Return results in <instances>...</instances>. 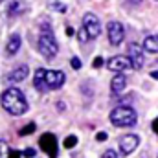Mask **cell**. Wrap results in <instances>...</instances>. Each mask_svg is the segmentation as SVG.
Returning <instances> with one entry per match:
<instances>
[{"label": "cell", "instance_id": "603a6c76", "mask_svg": "<svg viewBox=\"0 0 158 158\" xmlns=\"http://www.w3.org/2000/svg\"><path fill=\"white\" fill-rule=\"evenodd\" d=\"M24 153H19V151H11V158H22Z\"/></svg>", "mask_w": 158, "mask_h": 158}, {"label": "cell", "instance_id": "d6986e66", "mask_svg": "<svg viewBox=\"0 0 158 158\" xmlns=\"http://www.w3.org/2000/svg\"><path fill=\"white\" fill-rule=\"evenodd\" d=\"M101 158H118V155H116V151L109 149V151H105V153H103V156H101Z\"/></svg>", "mask_w": 158, "mask_h": 158}, {"label": "cell", "instance_id": "277c9868", "mask_svg": "<svg viewBox=\"0 0 158 158\" xmlns=\"http://www.w3.org/2000/svg\"><path fill=\"white\" fill-rule=\"evenodd\" d=\"M83 30H85V33H86L88 39H96L101 33V22H99V19L94 13H86L83 17Z\"/></svg>", "mask_w": 158, "mask_h": 158}, {"label": "cell", "instance_id": "4fadbf2b", "mask_svg": "<svg viewBox=\"0 0 158 158\" xmlns=\"http://www.w3.org/2000/svg\"><path fill=\"white\" fill-rule=\"evenodd\" d=\"M44 76H46V70H44V68L35 70L33 85H35V88H37V90H40V92H46V90H48V88H46V83H44Z\"/></svg>", "mask_w": 158, "mask_h": 158}, {"label": "cell", "instance_id": "83f0119b", "mask_svg": "<svg viewBox=\"0 0 158 158\" xmlns=\"http://www.w3.org/2000/svg\"><path fill=\"white\" fill-rule=\"evenodd\" d=\"M0 2H2V0H0Z\"/></svg>", "mask_w": 158, "mask_h": 158}, {"label": "cell", "instance_id": "44dd1931", "mask_svg": "<svg viewBox=\"0 0 158 158\" xmlns=\"http://www.w3.org/2000/svg\"><path fill=\"white\" fill-rule=\"evenodd\" d=\"M24 156H30V158H37V156H35V151H33V149H26V151H24Z\"/></svg>", "mask_w": 158, "mask_h": 158}, {"label": "cell", "instance_id": "30bf717a", "mask_svg": "<svg viewBox=\"0 0 158 158\" xmlns=\"http://www.w3.org/2000/svg\"><path fill=\"white\" fill-rule=\"evenodd\" d=\"M107 64H109V68L114 70V72H123V70H127V68H132L131 59H129V57H123V55H116V57H112Z\"/></svg>", "mask_w": 158, "mask_h": 158}, {"label": "cell", "instance_id": "6da1fadb", "mask_svg": "<svg viewBox=\"0 0 158 158\" xmlns=\"http://www.w3.org/2000/svg\"><path fill=\"white\" fill-rule=\"evenodd\" d=\"M2 107L7 114L11 116H20L28 110V101L24 98V94L17 88V86H11L7 90L2 92Z\"/></svg>", "mask_w": 158, "mask_h": 158}, {"label": "cell", "instance_id": "5bb4252c", "mask_svg": "<svg viewBox=\"0 0 158 158\" xmlns=\"http://www.w3.org/2000/svg\"><path fill=\"white\" fill-rule=\"evenodd\" d=\"M143 50H147L149 53H158V35H149L143 40Z\"/></svg>", "mask_w": 158, "mask_h": 158}, {"label": "cell", "instance_id": "7a4b0ae2", "mask_svg": "<svg viewBox=\"0 0 158 158\" xmlns=\"http://www.w3.org/2000/svg\"><path fill=\"white\" fill-rule=\"evenodd\" d=\"M110 121H112V125H116V127H132V125L138 121V114H136L134 109L125 107V105H119L116 109H112V112H110Z\"/></svg>", "mask_w": 158, "mask_h": 158}, {"label": "cell", "instance_id": "d4e9b609", "mask_svg": "<svg viewBox=\"0 0 158 158\" xmlns=\"http://www.w3.org/2000/svg\"><path fill=\"white\" fill-rule=\"evenodd\" d=\"M153 131H155V132L158 134V118H156V119H153Z\"/></svg>", "mask_w": 158, "mask_h": 158}, {"label": "cell", "instance_id": "8992f818", "mask_svg": "<svg viewBox=\"0 0 158 158\" xmlns=\"http://www.w3.org/2000/svg\"><path fill=\"white\" fill-rule=\"evenodd\" d=\"M64 74L61 70H46V76H44V83H46V88L48 90H59L63 85H64Z\"/></svg>", "mask_w": 158, "mask_h": 158}, {"label": "cell", "instance_id": "5b68a950", "mask_svg": "<svg viewBox=\"0 0 158 158\" xmlns=\"http://www.w3.org/2000/svg\"><path fill=\"white\" fill-rule=\"evenodd\" d=\"M39 143H40V149H42L50 158H57V138H55V134L44 132V134L40 136Z\"/></svg>", "mask_w": 158, "mask_h": 158}, {"label": "cell", "instance_id": "e0dca14e", "mask_svg": "<svg viewBox=\"0 0 158 158\" xmlns=\"http://www.w3.org/2000/svg\"><path fill=\"white\" fill-rule=\"evenodd\" d=\"M33 131H35V123H28L24 129L19 131V134H20V136H28V134H31Z\"/></svg>", "mask_w": 158, "mask_h": 158}, {"label": "cell", "instance_id": "9a60e30c", "mask_svg": "<svg viewBox=\"0 0 158 158\" xmlns=\"http://www.w3.org/2000/svg\"><path fill=\"white\" fill-rule=\"evenodd\" d=\"M28 66L26 64H22V66H19L15 72H11L9 74V81H24V79L28 77Z\"/></svg>", "mask_w": 158, "mask_h": 158}, {"label": "cell", "instance_id": "7402d4cb", "mask_svg": "<svg viewBox=\"0 0 158 158\" xmlns=\"http://www.w3.org/2000/svg\"><path fill=\"white\" fill-rule=\"evenodd\" d=\"M52 7H57V9H61V13H64V11H66V6H61V4H57V2H55V4H52Z\"/></svg>", "mask_w": 158, "mask_h": 158}, {"label": "cell", "instance_id": "ac0fdd59", "mask_svg": "<svg viewBox=\"0 0 158 158\" xmlns=\"http://www.w3.org/2000/svg\"><path fill=\"white\" fill-rule=\"evenodd\" d=\"M76 142H77L76 136H68V138L64 140V147H66V149H72V147L76 145Z\"/></svg>", "mask_w": 158, "mask_h": 158}, {"label": "cell", "instance_id": "3957f363", "mask_svg": "<svg viewBox=\"0 0 158 158\" xmlns=\"http://www.w3.org/2000/svg\"><path fill=\"white\" fill-rule=\"evenodd\" d=\"M39 52L46 59H53L59 52V44L52 31H42L39 35Z\"/></svg>", "mask_w": 158, "mask_h": 158}, {"label": "cell", "instance_id": "ffe728a7", "mask_svg": "<svg viewBox=\"0 0 158 158\" xmlns=\"http://www.w3.org/2000/svg\"><path fill=\"white\" fill-rule=\"evenodd\" d=\"M70 64H72V68H76V70H79V68H81V59H77V57H74V59L70 61Z\"/></svg>", "mask_w": 158, "mask_h": 158}, {"label": "cell", "instance_id": "52a82bcc", "mask_svg": "<svg viewBox=\"0 0 158 158\" xmlns=\"http://www.w3.org/2000/svg\"><path fill=\"white\" fill-rule=\"evenodd\" d=\"M107 35H109V40H110V44L112 46H119L121 44V40L125 37V28L119 24V22H109V26H107Z\"/></svg>", "mask_w": 158, "mask_h": 158}, {"label": "cell", "instance_id": "cb8c5ba5", "mask_svg": "<svg viewBox=\"0 0 158 158\" xmlns=\"http://www.w3.org/2000/svg\"><path fill=\"white\" fill-rule=\"evenodd\" d=\"M101 64H103V59H101V57H98V59L94 61V66H96V68H99Z\"/></svg>", "mask_w": 158, "mask_h": 158}, {"label": "cell", "instance_id": "9c48e42d", "mask_svg": "<svg viewBox=\"0 0 158 158\" xmlns=\"http://www.w3.org/2000/svg\"><path fill=\"white\" fill-rule=\"evenodd\" d=\"M129 59H131L134 70H140V68L143 66V50H142L140 44L132 42V44L129 46Z\"/></svg>", "mask_w": 158, "mask_h": 158}, {"label": "cell", "instance_id": "8fae6325", "mask_svg": "<svg viewBox=\"0 0 158 158\" xmlns=\"http://www.w3.org/2000/svg\"><path fill=\"white\" fill-rule=\"evenodd\" d=\"M125 86H127V77H125L123 74L114 76L112 83H110V90H112V94H121V92L125 90Z\"/></svg>", "mask_w": 158, "mask_h": 158}, {"label": "cell", "instance_id": "ba28073f", "mask_svg": "<svg viewBox=\"0 0 158 158\" xmlns=\"http://www.w3.org/2000/svg\"><path fill=\"white\" fill-rule=\"evenodd\" d=\"M138 143H140V140H138L136 134H125V136L119 140V153H121L123 156H129V155L138 147Z\"/></svg>", "mask_w": 158, "mask_h": 158}, {"label": "cell", "instance_id": "484cf974", "mask_svg": "<svg viewBox=\"0 0 158 158\" xmlns=\"http://www.w3.org/2000/svg\"><path fill=\"white\" fill-rule=\"evenodd\" d=\"M98 140H99V142L107 140V134H105V132H99V134H98Z\"/></svg>", "mask_w": 158, "mask_h": 158}, {"label": "cell", "instance_id": "2e32d148", "mask_svg": "<svg viewBox=\"0 0 158 158\" xmlns=\"http://www.w3.org/2000/svg\"><path fill=\"white\" fill-rule=\"evenodd\" d=\"M0 158H11V151L4 140H0Z\"/></svg>", "mask_w": 158, "mask_h": 158}, {"label": "cell", "instance_id": "4316f807", "mask_svg": "<svg viewBox=\"0 0 158 158\" xmlns=\"http://www.w3.org/2000/svg\"><path fill=\"white\" fill-rule=\"evenodd\" d=\"M129 2H131V4H140L142 0H129Z\"/></svg>", "mask_w": 158, "mask_h": 158}, {"label": "cell", "instance_id": "7c38bea8", "mask_svg": "<svg viewBox=\"0 0 158 158\" xmlns=\"http://www.w3.org/2000/svg\"><path fill=\"white\" fill-rule=\"evenodd\" d=\"M20 42H22L20 35H11L9 40H7V44H6V53L7 55H15L20 50Z\"/></svg>", "mask_w": 158, "mask_h": 158}]
</instances>
